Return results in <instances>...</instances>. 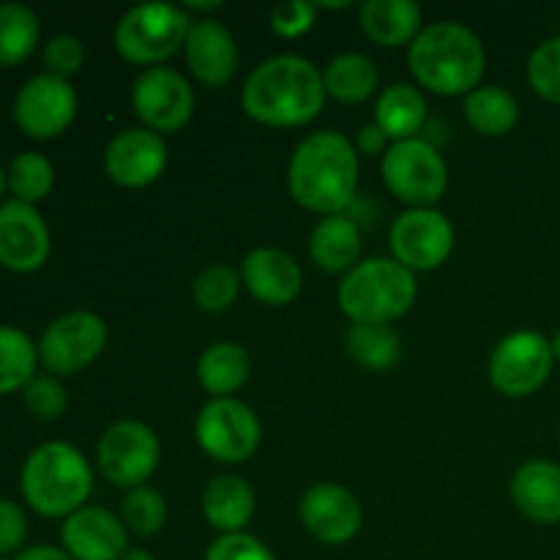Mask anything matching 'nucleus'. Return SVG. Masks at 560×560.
<instances>
[{
  "mask_svg": "<svg viewBox=\"0 0 560 560\" xmlns=\"http://www.w3.org/2000/svg\"><path fill=\"white\" fill-rule=\"evenodd\" d=\"M290 195L315 213L337 217L353 202L359 153L339 131H315L299 142L288 167Z\"/></svg>",
  "mask_w": 560,
  "mask_h": 560,
  "instance_id": "1",
  "label": "nucleus"
},
{
  "mask_svg": "<svg viewBox=\"0 0 560 560\" xmlns=\"http://www.w3.org/2000/svg\"><path fill=\"white\" fill-rule=\"evenodd\" d=\"M244 109L266 126H304L323 109V74L299 55H277L244 82Z\"/></svg>",
  "mask_w": 560,
  "mask_h": 560,
  "instance_id": "2",
  "label": "nucleus"
},
{
  "mask_svg": "<svg viewBox=\"0 0 560 560\" xmlns=\"http://www.w3.org/2000/svg\"><path fill=\"white\" fill-rule=\"evenodd\" d=\"M410 71L416 80L441 96L474 93L485 77V47L470 27L459 22H435L410 44Z\"/></svg>",
  "mask_w": 560,
  "mask_h": 560,
  "instance_id": "3",
  "label": "nucleus"
},
{
  "mask_svg": "<svg viewBox=\"0 0 560 560\" xmlns=\"http://www.w3.org/2000/svg\"><path fill=\"white\" fill-rule=\"evenodd\" d=\"M91 490V465L69 443H44L22 468V495L42 517L80 512Z\"/></svg>",
  "mask_w": 560,
  "mask_h": 560,
  "instance_id": "4",
  "label": "nucleus"
},
{
  "mask_svg": "<svg viewBox=\"0 0 560 560\" xmlns=\"http://www.w3.org/2000/svg\"><path fill=\"white\" fill-rule=\"evenodd\" d=\"M337 299L339 310L353 323L388 326L413 306V271L388 257H372L345 273Z\"/></svg>",
  "mask_w": 560,
  "mask_h": 560,
  "instance_id": "5",
  "label": "nucleus"
},
{
  "mask_svg": "<svg viewBox=\"0 0 560 560\" xmlns=\"http://www.w3.org/2000/svg\"><path fill=\"white\" fill-rule=\"evenodd\" d=\"M189 16L170 3L135 5L115 27V47L120 58L137 66L162 63L173 58L189 36Z\"/></svg>",
  "mask_w": 560,
  "mask_h": 560,
  "instance_id": "6",
  "label": "nucleus"
},
{
  "mask_svg": "<svg viewBox=\"0 0 560 560\" xmlns=\"http://www.w3.org/2000/svg\"><path fill=\"white\" fill-rule=\"evenodd\" d=\"M383 180L394 197L413 208H430L448 186V167L427 140L394 142L383 156Z\"/></svg>",
  "mask_w": 560,
  "mask_h": 560,
  "instance_id": "7",
  "label": "nucleus"
},
{
  "mask_svg": "<svg viewBox=\"0 0 560 560\" xmlns=\"http://www.w3.org/2000/svg\"><path fill=\"white\" fill-rule=\"evenodd\" d=\"M195 435L202 452L219 463H246L260 446V421L249 405L238 399H211L195 421Z\"/></svg>",
  "mask_w": 560,
  "mask_h": 560,
  "instance_id": "8",
  "label": "nucleus"
},
{
  "mask_svg": "<svg viewBox=\"0 0 560 560\" xmlns=\"http://www.w3.org/2000/svg\"><path fill=\"white\" fill-rule=\"evenodd\" d=\"M552 361V348L541 334H509L490 359V381L506 397H528L545 386Z\"/></svg>",
  "mask_w": 560,
  "mask_h": 560,
  "instance_id": "9",
  "label": "nucleus"
},
{
  "mask_svg": "<svg viewBox=\"0 0 560 560\" xmlns=\"http://www.w3.org/2000/svg\"><path fill=\"white\" fill-rule=\"evenodd\" d=\"M98 470L115 487H142V481L156 470L159 441L151 427L140 421H118L98 441Z\"/></svg>",
  "mask_w": 560,
  "mask_h": 560,
  "instance_id": "10",
  "label": "nucleus"
},
{
  "mask_svg": "<svg viewBox=\"0 0 560 560\" xmlns=\"http://www.w3.org/2000/svg\"><path fill=\"white\" fill-rule=\"evenodd\" d=\"M107 345V326L91 312H71L58 317L38 342L42 364L52 375H74L98 359Z\"/></svg>",
  "mask_w": 560,
  "mask_h": 560,
  "instance_id": "11",
  "label": "nucleus"
},
{
  "mask_svg": "<svg viewBox=\"0 0 560 560\" xmlns=\"http://www.w3.org/2000/svg\"><path fill=\"white\" fill-rule=\"evenodd\" d=\"M454 249L452 222L435 208H410L392 224L394 260L408 271H432Z\"/></svg>",
  "mask_w": 560,
  "mask_h": 560,
  "instance_id": "12",
  "label": "nucleus"
},
{
  "mask_svg": "<svg viewBox=\"0 0 560 560\" xmlns=\"http://www.w3.org/2000/svg\"><path fill=\"white\" fill-rule=\"evenodd\" d=\"M131 104L151 131L184 129L195 113V91L178 71L151 66L142 71L131 91Z\"/></svg>",
  "mask_w": 560,
  "mask_h": 560,
  "instance_id": "13",
  "label": "nucleus"
},
{
  "mask_svg": "<svg viewBox=\"0 0 560 560\" xmlns=\"http://www.w3.org/2000/svg\"><path fill=\"white\" fill-rule=\"evenodd\" d=\"M77 113L74 88L55 74H38L22 85L14 115L20 129L36 140H52L69 129Z\"/></svg>",
  "mask_w": 560,
  "mask_h": 560,
  "instance_id": "14",
  "label": "nucleus"
},
{
  "mask_svg": "<svg viewBox=\"0 0 560 560\" xmlns=\"http://www.w3.org/2000/svg\"><path fill=\"white\" fill-rule=\"evenodd\" d=\"M49 230L42 213L25 202L0 206V266L16 273H31L47 262Z\"/></svg>",
  "mask_w": 560,
  "mask_h": 560,
  "instance_id": "15",
  "label": "nucleus"
},
{
  "mask_svg": "<svg viewBox=\"0 0 560 560\" xmlns=\"http://www.w3.org/2000/svg\"><path fill=\"white\" fill-rule=\"evenodd\" d=\"M167 167V145L151 129H126L109 140L104 170L109 178L129 189L151 186Z\"/></svg>",
  "mask_w": 560,
  "mask_h": 560,
  "instance_id": "16",
  "label": "nucleus"
},
{
  "mask_svg": "<svg viewBox=\"0 0 560 560\" xmlns=\"http://www.w3.org/2000/svg\"><path fill=\"white\" fill-rule=\"evenodd\" d=\"M301 523L323 545H345L361 528V506L339 485H317L301 498Z\"/></svg>",
  "mask_w": 560,
  "mask_h": 560,
  "instance_id": "17",
  "label": "nucleus"
},
{
  "mask_svg": "<svg viewBox=\"0 0 560 560\" xmlns=\"http://www.w3.org/2000/svg\"><path fill=\"white\" fill-rule=\"evenodd\" d=\"M66 556L71 560H120L126 547V525L98 506L69 514L60 528Z\"/></svg>",
  "mask_w": 560,
  "mask_h": 560,
  "instance_id": "18",
  "label": "nucleus"
},
{
  "mask_svg": "<svg viewBox=\"0 0 560 560\" xmlns=\"http://www.w3.org/2000/svg\"><path fill=\"white\" fill-rule=\"evenodd\" d=\"M186 63L191 74L208 88H222L233 80L238 66V47L235 38L222 22L200 20L189 27L186 36Z\"/></svg>",
  "mask_w": 560,
  "mask_h": 560,
  "instance_id": "19",
  "label": "nucleus"
},
{
  "mask_svg": "<svg viewBox=\"0 0 560 560\" xmlns=\"http://www.w3.org/2000/svg\"><path fill=\"white\" fill-rule=\"evenodd\" d=\"M241 279L249 293L268 306H284L295 301L304 284L295 257L282 249H255L246 255Z\"/></svg>",
  "mask_w": 560,
  "mask_h": 560,
  "instance_id": "20",
  "label": "nucleus"
},
{
  "mask_svg": "<svg viewBox=\"0 0 560 560\" xmlns=\"http://www.w3.org/2000/svg\"><path fill=\"white\" fill-rule=\"evenodd\" d=\"M512 501L539 525L560 523V468L547 459L520 465L512 479Z\"/></svg>",
  "mask_w": 560,
  "mask_h": 560,
  "instance_id": "21",
  "label": "nucleus"
},
{
  "mask_svg": "<svg viewBox=\"0 0 560 560\" xmlns=\"http://www.w3.org/2000/svg\"><path fill=\"white\" fill-rule=\"evenodd\" d=\"M359 22L381 47H402L419 36L421 9L413 0H366L359 9Z\"/></svg>",
  "mask_w": 560,
  "mask_h": 560,
  "instance_id": "22",
  "label": "nucleus"
},
{
  "mask_svg": "<svg viewBox=\"0 0 560 560\" xmlns=\"http://www.w3.org/2000/svg\"><path fill=\"white\" fill-rule=\"evenodd\" d=\"M310 255L317 262V268L326 273L353 271L359 266L361 255V233L353 219L326 217L315 228L310 238Z\"/></svg>",
  "mask_w": 560,
  "mask_h": 560,
  "instance_id": "23",
  "label": "nucleus"
},
{
  "mask_svg": "<svg viewBox=\"0 0 560 560\" xmlns=\"http://www.w3.org/2000/svg\"><path fill=\"white\" fill-rule=\"evenodd\" d=\"M202 514L222 534H241L255 514V492L238 476H217L202 492Z\"/></svg>",
  "mask_w": 560,
  "mask_h": 560,
  "instance_id": "24",
  "label": "nucleus"
},
{
  "mask_svg": "<svg viewBox=\"0 0 560 560\" xmlns=\"http://www.w3.org/2000/svg\"><path fill=\"white\" fill-rule=\"evenodd\" d=\"M427 120V102L413 85L386 88L375 104V126L388 140H416Z\"/></svg>",
  "mask_w": 560,
  "mask_h": 560,
  "instance_id": "25",
  "label": "nucleus"
},
{
  "mask_svg": "<svg viewBox=\"0 0 560 560\" xmlns=\"http://www.w3.org/2000/svg\"><path fill=\"white\" fill-rule=\"evenodd\" d=\"M246 377H249V355L241 345L217 342L202 350L197 361V381L208 394H213V399L238 392Z\"/></svg>",
  "mask_w": 560,
  "mask_h": 560,
  "instance_id": "26",
  "label": "nucleus"
},
{
  "mask_svg": "<svg viewBox=\"0 0 560 560\" xmlns=\"http://www.w3.org/2000/svg\"><path fill=\"white\" fill-rule=\"evenodd\" d=\"M323 85H326L328 96H334L337 102L361 104L375 93L377 69L375 63L361 52L337 55V58L326 66Z\"/></svg>",
  "mask_w": 560,
  "mask_h": 560,
  "instance_id": "27",
  "label": "nucleus"
},
{
  "mask_svg": "<svg viewBox=\"0 0 560 560\" xmlns=\"http://www.w3.org/2000/svg\"><path fill=\"white\" fill-rule=\"evenodd\" d=\"M465 118L485 137L509 135L520 118L517 98L498 85L476 88L465 96Z\"/></svg>",
  "mask_w": 560,
  "mask_h": 560,
  "instance_id": "28",
  "label": "nucleus"
},
{
  "mask_svg": "<svg viewBox=\"0 0 560 560\" xmlns=\"http://www.w3.org/2000/svg\"><path fill=\"white\" fill-rule=\"evenodd\" d=\"M350 359L364 370L383 372L397 364L399 337L388 326H370V323H353L345 337Z\"/></svg>",
  "mask_w": 560,
  "mask_h": 560,
  "instance_id": "29",
  "label": "nucleus"
},
{
  "mask_svg": "<svg viewBox=\"0 0 560 560\" xmlns=\"http://www.w3.org/2000/svg\"><path fill=\"white\" fill-rule=\"evenodd\" d=\"M38 20L27 5H0V66H16L36 49Z\"/></svg>",
  "mask_w": 560,
  "mask_h": 560,
  "instance_id": "30",
  "label": "nucleus"
},
{
  "mask_svg": "<svg viewBox=\"0 0 560 560\" xmlns=\"http://www.w3.org/2000/svg\"><path fill=\"white\" fill-rule=\"evenodd\" d=\"M36 355L38 350L20 328L0 326V394L25 388L36 377Z\"/></svg>",
  "mask_w": 560,
  "mask_h": 560,
  "instance_id": "31",
  "label": "nucleus"
},
{
  "mask_svg": "<svg viewBox=\"0 0 560 560\" xmlns=\"http://www.w3.org/2000/svg\"><path fill=\"white\" fill-rule=\"evenodd\" d=\"M52 164L42 153H22L11 162L9 170V189L14 191L16 202L33 206L52 189Z\"/></svg>",
  "mask_w": 560,
  "mask_h": 560,
  "instance_id": "32",
  "label": "nucleus"
},
{
  "mask_svg": "<svg viewBox=\"0 0 560 560\" xmlns=\"http://www.w3.org/2000/svg\"><path fill=\"white\" fill-rule=\"evenodd\" d=\"M124 525L137 536H153L167 523V503L151 487H135L124 498Z\"/></svg>",
  "mask_w": 560,
  "mask_h": 560,
  "instance_id": "33",
  "label": "nucleus"
},
{
  "mask_svg": "<svg viewBox=\"0 0 560 560\" xmlns=\"http://www.w3.org/2000/svg\"><path fill=\"white\" fill-rule=\"evenodd\" d=\"M238 273L230 266H211L195 279L191 284V295H195L197 306L202 312H224L228 306H233V301L238 299Z\"/></svg>",
  "mask_w": 560,
  "mask_h": 560,
  "instance_id": "34",
  "label": "nucleus"
},
{
  "mask_svg": "<svg viewBox=\"0 0 560 560\" xmlns=\"http://www.w3.org/2000/svg\"><path fill=\"white\" fill-rule=\"evenodd\" d=\"M528 82L541 98L560 104V36L547 38L528 58Z\"/></svg>",
  "mask_w": 560,
  "mask_h": 560,
  "instance_id": "35",
  "label": "nucleus"
},
{
  "mask_svg": "<svg viewBox=\"0 0 560 560\" xmlns=\"http://www.w3.org/2000/svg\"><path fill=\"white\" fill-rule=\"evenodd\" d=\"M25 405L44 421H52L58 416H63L66 410V392L55 377L42 375V377H33L31 383L25 386Z\"/></svg>",
  "mask_w": 560,
  "mask_h": 560,
  "instance_id": "36",
  "label": "nucleus"
},
{
  "mask_svg": "<svg viewBox=\"0 0 560 560\" xmlns=\"http://www.w3.org/2000/svg\"><path fill=\"white\" fill-rule=\"evenodd\" d=\"M206 560H277L262 541L249 534H224L208 547Z\"/></svg>",
  "mask_w": 560,
  "mask_h": 560,
  "instance_id": "37",
  "label": "nucleus"
},
{
  "mask_svg": "<svg viewBox=\"0 0 560 560\" xmlns=\"http://www.w3.org/2000/svg\"><path fill=\"white\" fill-rule=\"evenodd\" d=\"M82 60H85V47L80 38L74 36H55L52 42L44 47V63H47L49 74L66 80L69 74L80 71Z\"/></svg>",
  "mask_w": 560,
  "mask_h": 560,
  "instance_id": "38",
  "label": "nucleus"
},
{
  "mask_svg": "<svg viewBox=\"0 0 560 560\" xmlns=\"http://www.w3.org/2000/svg\"><path fill=\"white\" fill-rule=\"evenodd\" d=\"M317 5L306 3V0H293V3H282L273 9L271 14V27L273 33L284 38H299L301 33L310 31L315 25Z\"/></svg>",
  "mask_w": 560,
  "mask_h": 560,
  "instance_id": "39",
  "label": "nucleus"
},
{
  "mask_svg": "<svg viewBox=\"0 0 560 560\" xmlns=\"http://www.w3.org/2000/svg\"><path fill=\"white\" fill-rule=\"evenodd\" d=\"M27 536V520L16 503L0 501V556L20 550Z\"/></svg>",
  "mask_w": 560,
  "mask_h": 560,
  "instance_id": "40",
  "label": "nucleus"
},
{
  "mask_svg": "<svg viewBox=\"0 0 560 560\" xmlns=\"http://www.w3.org/2000/svg\"><path fill=\"white\" fill-rule=\"evenodd\" d=\"M359 151L361 153H366V156H375V153H383L386 151V142H388V137L383 135L381 129H377L375 124L372 126H364V129L359 131Z\"/></svg>",
  "mask_w": 560,
  "mask_h": 560,
  "instance_id": "41",
  "label": "nucleus"
},
{
  "mask_svg": "<svg viewBox=\"0 0 560 560\" xmlns=\"http://www.w3.org/2000/svg\"><path fill=\"white\" fill-rule=\"evenodd\" d=\"M16 560H71L66 552L55 550V547H47V545H38V547H31V550L20 552V558Z\"/></svg>",
  "mask_w": 560,
  "mask_h": 560,
  "instance_id": "42",
  "label": "nucleus"
},
{
  "mask_svg": "<svg viewBox=\"0 0 560 560\" xmlns=\"http://www.w3.org/2000/svg\"><path fill=\"white\" fill-rule=\"evenodd\" d=\"M120 560H156V558H153L148 550H140V547H131V550L124 552V558H120Z\"/></svg>",
  "mask_w": 560,
  "mask_h": 560,
  "instance_id": "43",
  "label": "nucleus"
},
{
  "mask_svg": "<svg viewBox=\"0 0 560 560\" xmlns=\"http://www.w3.org/2000/svg\"><path fill=\"white\" fill-rule=\"evenodd\" d=\"M550 348H552V359H556V361H560V331L556 334V337H552Z\"/></svg>",
  "mask_w": 560,
  "mask_h": 560,
  "instance_id": "44",
  "label": "nucleus"
},
{
  "mask_svg": "<svg viewBox=\"0 0 560 560\" xmlns=\"http://www.w3.org/2000/svg\"><path fill=\"white\" fill-rule=\"evenodd\" d=\"M5 186H9V175H5V173H3V167H0V197H3Z\"/></svg>",
  "mask_w": 560,
  "mask_h": 560,
  "instance_id": "45",
  "label": "nucleus"
}]
</instances>
